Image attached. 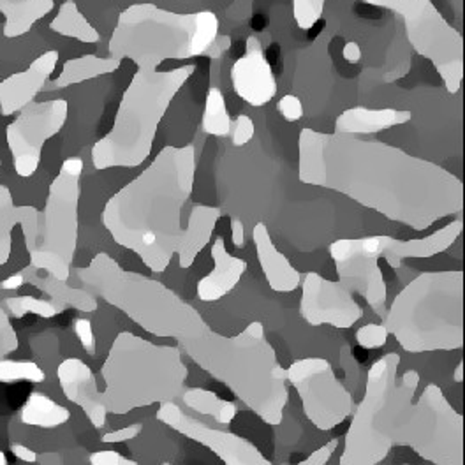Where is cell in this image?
<instances>
[{
    "label": "cell",
    "mask_w": 465,
    "mask_h": 465,
    "mask_svg": "<svg viewBox=\"0 0 465 465\" xmlns=\"http://www.w3.org/2000/svg\"><path fill=\"white\" fill-rule=\"evenodd\" d=\"M386 236L342 238L330 245V256L335 262L339 282L351 292L365 298L371 309L384 320L386 316V282L379 268L384 252Z\"/></svg>",
    "instance_id": "cell-13"
},
{
    "label": "cell",
    "mask_w": 465,
    "mask_h": 465,
    "mask_svg": "<svg viewBox=\"0 0 465 465\" xmlns=\"http://www.w3.org/2000/svg\"><path fill=\"white\" fill-rule=\"evenodd\" d=\"M0 465H7V459H5V455H4L2 450H0Z\"/></svg>",
    "instance_id": "cell-49"
},
{
    "label": "cell",
    "mask_w": 465,
    "mask_h": 465,
    "mask_svg": "<svg viewBox=\"0 0 465 465\" xmlns=\"http://www.w3.org/2000/svg\"><path fill=\"white\" fill-rule=\"evenodd\" d=\"M232 245L238 249H243L245 245V230L240 219H232Z\"/></svg>",
    "instance_id": "cell-44"
},
{
    "label": "cell",
    "mask_w": 465,
    "mask_h": 465,
    "mask_svg": "<svg viewBox=\"0 0 465 465\" xmlns=\"http://www.w3.org/2000/svg\"><path fill=\"white\" fill-rule=\"evenodd\" d=\"M54 7V0H0V13L5 18L4 35L7 39L25 35Z\"/></svg>",
    "instance_id": "cell-25"
},
{
    "label": "cell",
    "mask_w": 465,
    "mask_h": 465,
    "mask_svg": "<svg viewBox=\"0 0 465 465\" xmlns=\"http://www.w3.org/2000/svg\"><path fill=\"white\" fill-rule=\"evenodd\" d=\"M212 260L213 270L204 275L196 288L198 298L204 303L219 302L228 296L238 286L242 275L247 270V262L228 252L223 236L215 238L212 245Z\"/></svg>",
    "instance_id": "cell-21"
},
{
    "label": "cell",
    "mask_w": 465,
    "mask_h": 465,
    "mask_svg": "<svg viewBox=\"0 0 465 465\" xmlns=\"http://www.w3.org/2000/svg\"><path fill=\"white\" fill-rule=\"evenodd\" d=\"M11 453H13L18 460L27 462V464H34V462L37 460L35 451L27 448V446H24V444H13V446H11Z\"/></svg>",
    "instance_id": "cell-43"
},
{
    "label": "cell",
    "mask_w": 465,
    "mask_h": 465,
    "mask_svg": "<svg viewBox=\"0 0 465 465\" xmlns=\"http://www.w3.org/2000/svg\"><path fill=\"white\" fill-rule=\"evenodd\" d=\"M178 344L203 372L228 386L266 425L282 423L290 399L288 378L262 322L252 321L232 337L208 326L202 335Z\"/></svg>",
    "instance_id": "cell-5"
},
{
    "label": "cell",
    "mask_w": 465,
    "mask_h": 465,
    "mask_svg": "<svg viewBox=\"0 0 465 465\" xmlns=\"http://www.w3.org/2000/svg\"><path fill=\"white\" fill-rule=\"evenodd\" d=\"M258 262L262 266L268 286L277 292L296 291L302 284V273L291 264L290 260L273 245L268 228L258 223L252 232Z\"/></svg>",
    "instance_id": "cell-22"
},
{
    "label": "cell",
    "mask_w": 465,
    "mask_h": 465,
    "mask_svg": "<svg viewBox=\"0 0 465 465\" xmlns=\"http://www.w3.org/2000/svg\"><path fill=\"white\" fill-rule=\"evenodd\" d=\"M326 0H292V15L300 29H312L320 22Z\"/></svg>",
    "instance_id": "cell-34"
},
{
    "label": "cell",
    "mask_w": 465,
    "mask_h": 465,
    "mask_svg": "<svg viewBox=\"0 0 465 465\" xmlns=\"http://www.w3.org/2000/svg\"><path fill=\"white\" fill-rule=\"evenodd\" d=\"M90 465H142L122 457L118 451H95L90 455Z\"/></svg>",
    "instance_id": "cell-41"
},
{
    "label": "cell",
    "mask_w": 465,
    "mask_h": 465,
    "mask_svg": "<svg viewBox=\"0 0 465 465\" xmlns=\"http://www.w3.org/2000/svg\"><path fill=\"white\" fill-rule=\"evenodd\" d=\"M0 164H2V163H0Z\"/></svg>",
    "instance_id": "cell-52"
},
{
    "label": "cell",
    "mask_w": 465,
    "mask_h": 465,
    "mask_svg": "<svg viewBox=\"0 0 465 465\" xmlns=\"http://www.w3.org/2000/svg\"><path fill=\"white\" fill-rule=\"evenodd\" d=\"M254 122L247 115H240L236 118L234 125H232V142L234 146L247 145L254 138Z\"/></svg>",
    "instance_id": "cell-37"
},
{
    "label": "cell",
    "mask_w": 465,
    "mask_h": 465,
    "mask_svg": "<svg viewBox=\"0 0 465 465\" xmlns=\"http://www.w3.org/2000/svg\"><path fill=\"white\" fill-rule=\"evenodd\" d=\"M118 67H120V60L112 57L99 58L95 55H85V57L71 58L64 64V69L55 80L54 87L64 88L84 84L97 76L115 73Z\"/></svg>",
    "instance_id": "cell-27"
},
{
    "label": "cell",
    "mask_w": 465,
    "mask_h": 465,
    "mask_svg": "<svg viewBox=\"0 0 465 465\" xmlns=\"http://www.w3.org/2000/svg\"><path fill=\"white\" fill-rule=\"evenodd\" d=\"M194 178V146H164L143 173L104 204L103 224L112 238L155 273L166 272L185 243L182 208L193 194Z\"/></svg>",
    "instance_id": "cell-3"
},
{
    "label": "cell",
    "mask_w": 465,
    "mask_h": 465,
    "mask_svg": "<svg viewBox=\"0 0 465 465\" xmlns=\"http://www.w3.org/2000/svg\"><path fill=\"white\" fill-rule=\"evenodd\" d=\"M143 430V425L142 423H134V425H129V427H124V429H118L115 432H110V434H104L101 437L103 442L106 444H118V442H127L131 439H136V437L142 434Z\"/></svg>",
    "instance_id": "cell-40"
},
{
    "label": "cell",
    "mask_w": 465,
    "mask_h": 465,
    "mask_svg": "<svg viewBox=\"0 0 465 465\" xmlns=\"http://www.w3.org/2000/svg\"><path fill=\"white\" fill-rule=\"evenodd\" d=\"M69 418L71 412L67 407L60 406L41 391H32L22 409V421L39 429H57L67 423Z\"/></svg>",
    "instance_id": "cell-29"
},
{
    "label": "cell",
    "mask_w": 465,
    "mask_h": 465,
    "mask_svg": "<svg viewBox=\"0 0 465 465\" xmlns=\"http://www.w3.org/2000/svg\"><path fill=\"white\" fill-rule=\"evenodd\" d=\"M279 112L282 114V116L288 120V122H296L303 116V108H302V103L296 95H284L281 101H279Z\"/></svg>",
    "instance_id": "cell-42"
},
{
    "label": "cell",
    "mask_w": 465,
    "mask_h": 465,
    "mask_svg": "<svg viewBox=\"0 0 465 465\" xmlns=\"http://www.w3.org/2000/svg\"><path fill=\"white\" fill-rule=\"evenodd\" d=\"M344 57L348 58V62H352V64H356L360 58H361V50H360V46L356 45V43H348L346 46H344Z\"/></svg>",
    "instance_id": "cell-46"
},
{
    "label": "cell",
    "mask_w": 465,
    "mask_h": 465,
    "mask_svg": "<svg viewBox=\"0 0 465 465\" xmlns=\"http://www.w3.org/2000/svg\"><path fill=\"white\" fill-rule=\"evenodd\" d=\"M412 118L409 110H367L351 108L337 118L335 133L339 134H372L401 124H407Z\"/></svg>",
    "instance_id": "cell-23"
},
{
    "label": "cell",
    "mask_w": 465,
    "mask_h": 465,
    "mask_svg": "<svg viewBox=\"0 0 465 465\" xmlns=\"http://www.w3.org/2000/svg\"><path fill=\"white\" fill-rule=\"evenodd\" d=\"M101 376L103 391L84 360L67 358L57 369L64 397L84 409L94 429H103L108 414L124 416L134 409L173 402L185 388L189 371L180 349L122 331L101 367Z\"/></svg>",
    "instance_id": "cell-4"
},
{
    "label": "cell",
    "mask_w": 465,
    "mask_h": 465,
    "mask_svg": "<svg viewBox=\"0 0 465 465\" xmlns=\"http://www.w3.org/2000/svg\"><path fill=\"white\" fill-rule=\"evenodd\" d=\"M339 448V439H331L330 442H326L324 446H321L320 450L312 451L309 459H305L303 462L298 464H281V465H326L330 462V459L333 457V453ZM273 465V464H272Z\"/></svg>",
    "instance_id": "cell-38"
},
{
    "label": "cell",
    "mask_w": 465,
    "mask_h": 465,
    "mask_svg": "<svg viewBox=\"0 0 465 465\" xmlns=\"http://www.w3.org/2000/svg\"><path fill=\"white\" fill-rule=\"evenodd\" d=\"M252 27H254V30L266 29V20L262 18V16H258V20L254 22V25H252Z\"/></svg>",
    "instance_id": "cell-48"
},
{
    "label": "cell",
    "mask_w": 465,
    "mask_h": 465,
    "mask_svg": "<svg viewBox=\"0 0 465 465\" xmlns=\"http://www.w3.org/2000/svg\"><path fill=\"white\" fill-rule=\"evenodd\" d=\"M39 215L34 206H16L13 194L0 185V266L9 262L13 251V230L22 228L27 251L32 252L39 242Z\"/></svg>",
    "instance_id": "cell-20"
},
{
    "label": "cell",
    "mask_w": 465,
    "mask_h": 465,
    "mask_svg": "<svg viewBox=\"0 0 465 465\" xmlns=\"http://www.w3.org/2000/svg\"><path fill=\"white\" fill-rule=\"evenodd\" d=\"M84 161L69 157L54 178L46 206L39 215V242L29 252L30 266L67 282L78 245V206Z\"/></svg>",
    "instance_id": "cell-10"
},
{
    "label": "cell",
    "mask_w": 465,
    "mask_h": 465,
    "mask_svg": "<svg viewBox=\"0 0 465 465\" xmlns=\"http://www.w3.org/2000/svg\"><path fill=\"white\" fill-rule=\"evenodd\" d=\"M5 305L15 318H24L27 314H34V316L50 320L65 311V307L58 305L54 300H41V298H34V296H13V298L5 300Z\"/></svg>",
    "instance_id": "cell-32"
},
{
    "label": "cell",
    "mask_w": 465,
    "mask_h": 465,
    "mask_svg": "<svg viewBox=\"0 0 465 465\" xmlns=\"http://www.w3.org/2000/svg\"><path fill=\"white\" fill-rule=\"evenodd\" d=\"M219 18L212 11L173 13L155 4H133L120 13L108 50L138 69H157L164 60L200 57L217 41Z\"/></svg>",
    "instance_id": "cell-9"
},
{
    "label": "cell",
    "mask_w": 465,
    "mask_h": 465,
    "mask_svg": "<svg viewBox=\"0 0 465 465\" xmlns=\"http://www.w3.org/2000/svg\"><path fill=\"white\" fill-rule=\"evenodd\" d=\"M384 326L412 354L464 348V272L420 273L395 296Z\"/></svg>",
    "instance_id": "cell-6"
},
{
    "label": "cell",
    "mask_w": 465,
    "mask_h": 465,
    "mask_svg": "<svg viewBox=\"0 0 465 465\" xmlns=\"http://www.w3.org/2000/svg\"><path fill=\"white\" fill-rule=\"evenodd\" d=\"M157 420L174 432L208 448L224 465H272L262 451L245 437L219 430L193 418L174 402L159 404Z\"/></svg>",
    "instance_id": "cell-15"
},
{
    "label": "cell",
    "mask_w": 465,
    "mask_h": 465,
    "mask_svg": "<svg viewBox=\"0 0 465 465\" xmlns=\"http://www.w3.org/2000/svg\"><path fill=\"white\" fill-rule=\"evenodd\" d=\"M50 29L57 32L64 37H71L82 43H99V32L94 29L88 24L87 18L84 16V13L78 9L76 2L73 0H65L60 9H58L57 16L52 20Z\"/></svg>",
    "instance_id": "cell-30"
},
{
    "label": "cell",
    "mask_w": 465,
    "mask_h": 465,
    "mask_svg": "<svg viewBox=\"0 0 465 465\" xmlns=\"http://www.w3.org/2000/svg\"><path fill=\"white\" fill-rule=\"evenodd\" d=\"M462 232H464V223L462 219H457L425 238H414V240L404 242V240L386 236L382 260H386L393 270H399L404 260L432 258L448 251L457 242V238L462 234Z\"/></svg>",
    "instance_id": "cell-19"
},
{
    "label": "cell",
    "mask_w": 465,
    "mask_h": 465,
    "mask_svg": "<svg viewBox=\"0 0 465 465\" xmlns=\"http://www.w3.org/2000/svg\"><path fill=\"white\" fill-rule=\"evenodd\" d=\"M402 465H418V464H402Z\"/></svg>",
    "instance_id": "cell-51"
},
{
    "label": "cell",
    "mask_w": 465,
    "mask_h": 465,
    "mask_svg": "<svg viewBox=\"0 0 465 465\" xmlns=\"http://www.w3.org/2000/svg\"><path fill=\"white\" fill-rule=\"evenodd\" d=\"M223 212L215 206H204V204L194 206L187 223L185 243L178 251V264L182 270L191 268L196 262L198 254L210 243L215 224Z\"/></svg>",
    "instance_id": "cell-24"
},
{
    "label": "cell",
    "mask_w": 465,
    "mask_h": 465,
    "mask_svg": "<svg viewBox=\"0 0 465 465\" xmlns=\"http://www.w3.org/2000/svg\"><path fill=\"white\" fill-rule=\"evenodd\" d=\"M402 16L412 48L429 58L450 94H457L464 80V37L453 29L430 0H363Z\"/></svg>",
    "instance_id": "cell-11"
},
{
    "label": "cell",
    "mask_w": 465,
    "mask_h": 465,
    "mask_svg": "<svg viewBox=\"0 0 465 465\" xmlns=\"http://www.w3.org/2000/svg\"><path fill=\"white\" fill-rule=\"evenodd\" d=\"M388 330L384 324H376V322H369L361 328H358L356 331V342L358 346L363 349H379L382 348L388 342Z\"/></svg>",
    "instance_id": "cell-35"
},
{
    "label": "cell",
    "mask_w": 465,
    "mask_h": 465,
    "mask_svg": "<svg viewBox=\"0 0 465 465\" xmlns=\"http://www.w3.org/2000/svg\"><path fill=\"white\" fill-rule=\"evenodd\" d=\"M298 176L305 185L341 193L414 232L464 210L459 176L378 140L303 129Z\"/></svg>",
    "instance_id": "cell-1"
},
{
    "label": "cell",
    "mask_w": 465,
    "mask_h": 465,
    "mask_svg": "<svg viewBox=\"0 0 465 465\" xmlns=\"http://www.w3.org/2000/svg\"><path fill=\"white\" fill-rule=\"evenodd\" d=\"M69 114L65 99H50L43 103H30L18 118L5 129L7 146L13 157L15 172L22 178H29L37 172L45 143L58 134Z\"/></svg>",
    "instance_id": "cell-14"
},
{
    "label": "cell",
    "mask_w": 465,
    "mask_h": 465,
    "mask_svg": "<svg viewBox=\"0 0 465 465\" xmlns=\"http://www.w3.org/2000/svg\"><path fill=\"white\" fill-rule=\"evenodd\" d=\"M24 284H25V277H24V273H16V275H11V277L4 279V281L0 282V290H20Z\"/></svg>",
    "instance_id": "cell-45"
},
{
    "label": "cell",
    "mask_w": 465,
    "mask_h": 465,
    "mask_svg": "<svg viewBox=\"0 0 465 465\" xmlns=\"http://www.w3.org/2000/svg\"><path fill=\"white\" fill-rule=\"evenodd\" d=\"M58 52L52 50L35 58L22 73L11 74L0 82V115L9 116L22 112L27 104L34 103L35 95L45 88L55 71Z\"/></svg>",
    "instance_id": "cell-18"
},
{
    "label": "cell",
    "mask_w": 465,
    "mask_h": 465,
    "mask_svg": "<svg viewBox=\"0 0 465 465\" xmlns=\"http://www.w3.org/2000/svg\"><path fill=\"white\" fill-rule=\"evenodd\" d=\"M399 367L401 356L390 352L369 369L339 465H379L395 446L430 464L464 465V416L437 384H427L414 404L420 374L399 378Z\"/></svg>",
    "instance_id": "cell-2"
},
{
    "label": "cell",
    "mask_w": 465,
    "mask_h": 465,
    "mask_svg": "<svg viewBox=\"0 0 465 465\" xmlns=\"http://www.w3.org/2000/svg\"><path fill=\"white\" fill-rule=\"evenodd\" d=\"M300 288V316L311 326L330 324L346 330L363 316L352 292L339 281H328L316 272H309L302 277Z\"/></svg>",
    "instance_id": "cell-16"
},
{
    "label": "cell",
    "mask_w": 465,
    "mask_h": 465,
    "mask_svg": "<svg viewBox=\"0 0 465 465\" xmlns=\"http://www.w3.org/2000/svg\"><path fill=\"white\" fill-rule=\"evenodd\" d=\"M232 118L226 110V101L223 92L219 88H210L206 95L203 120H202L204 133L212 136H228L232 131Z\"/></svg>",
    "instance_id": "cell-31"
},
{
    "label": "cell",
    "mask_w": 465,
    "mask_h": 465,
    "mask_svg": "<svg viewBox=\"0 0 465 465\" xmlns=\"http://www.w3.org/2000/svg\"><path fill=\"white\" fill-rule=\"evenodd\" d=\"M74 333L80 339L82 346L87 351L88 354H95V337L92 330V322L88 320L74 321Z\"/></svg>",
    "instance_id": "cell-39"
},
{
    "label": "cell",
    "mask_w": 465,
    "mask_h": 465,
    "mask_svg": "<svg viewBox=\"0 0 465 465\" xmlns=\"http://www.w3.org/2000/svg\"><path fill=\"white\" fill-rule=\"evenodd\" d=\"M194 74V65L172 71L138 69L125 88L112 131L92 146L94 168H138L153 148L159 124L174 95Z\"/></svg>",
    "instance_id": "cell-8"
},
{
    "label": "cell",
    "mask_w": 465,
    "mask_h": 465,
    "mask_svg": "<svg viewBox=\"0 0 465 465\" xmlns=\"http://www.w3.org/2000/svg\"><path fill=\"white\" fill-rule=\"evenodd\" d=\"M232 82L234 92L252 106H262L270 103L277 94L275 74L256 37L247 39L245 55L234 62Z\"/></svg>",
    "instance_id": "cell-17"
},
{
    "label": "cell",
    "mask_w": 465,
    "mask_h": 465,
    "mask_svg": "<svg viewBox=\"0 0 465 465\" xmlns=\"http://www.w3.org/2000/svg\"><path fill=\"white\" fill-rule=\"evenodd\" d=\"M76 273L88 292L122 311L153 337L180 342L202 335L208 328L202 314L173 290L155 279L124 270L104 252Z\"/></svg>",
    "instance_id": "cell-7"
},
{
    "label": "cell",
    "mask_w": 465,
    "mask_h": 465,
    "mask_svg": "<svg viewBox=\"0 0 465 465\" xmlns=\"http://www.w3.org/2000/svg\"><path fill=\"white\" fill-rule=\"evenodd\" d=\"M453 379H455V382H462V381H464V361H460V363L455 367Z\"/></svg>",
    "instance_id": "cell-47"
},
{
    "label": "cell",
    "mask_w": 465,
    "mask_h": 465,
    "mask_svg": "<svg viewBox=\"0 0 465 465\" xmlns=\"http://www.w3.org/2000/svg\"><path fill=\"white\" fill-rule=\"evenodd\" d=\"M180 397L185 407L198 414L213 418L219 425H230L238 414L236 404L221 399L215 391L204 388H183Z\"/></svg>",
    "instance_id": "cell-28"
},
{
    "label": "cell",
    "mask_w": 465,
    "mask_h": 465,
    "mask_svg": "<svg viewBox=\"0 0 465 465\" xmlns=\"http://www.w3.org/2000/svg\"><path fill=\"white\" fill-rule=\"evenodd\" d=\"M18 348H20L18 335H16L11 321L7 318V314L0 307V360H5L7 354L15 352Z\"/></svg>",
    "instance_id": "cell-36"
},
{
    "label": "cell",
    "mask_w": 465,
    "mask_h": 465,
    "mask_svg": "<svg viewBox=\"0 0 465 465\" xmlns=\"http://www.w3.org/2000/svg\"><path fill=\"white\" fill-rule=\"evenodd\" d=\"M161 465H173V464H168V462H164V464H161Z\"/></svg>",
    "instance_id": "cell-50"
},
{
    "label": "cell",
    "mask_w": 465,
    "mask_h": 465,
    "mask_svg": "<svg viewBox=\"0 0 465 465\" xmlns=\"http://www.w3.org/2000/svg\"><path fill=\"white\" fill-rule=\"evenodd\" d=\"M25 281H29L32 286H35L37 290L43 291L45 294H48L55 303L62 307H73L78 309L82 312H94L97 311V300L92 292H88L85 288L78 290V288H71L65 282L57 281L54 277H39L35 268H25V272H22Z\"/></svg>",
    "instance_id": "cell-26"
},
{
    "label": "cell",
    "mask_w": 465,
    "mask_h": 465,
    "mask_svg": "<svg viewBox=\"0 0 465 465\" xmlns=\"http://www.w3.org/2000/svg\"><path fill=\"white\" fill-rule=\"evenodd\" d=\"M43 369L34 361H13V360H0V382H16V381H29V382H43L45 381Z\"/></svg>",
    "instance_id": "cell-33"
},
{
    "label": "cell",
    "mask_w": 465,
    "mask_h": 465,
    "mask_svg": "<svg viewBox=\"0 0 465 465\" xmlns=\"http://www.w3.org/2000/svg\"><path fill=\"white\" fill-rule=\"evenodd\" d=\"M286 378L300 397L303 414L321 432L333 430L352 414L351 391L328 360H296L286 369Z\"/></svg>",
    "instance_id": "cell-12"
}]
</instances>
